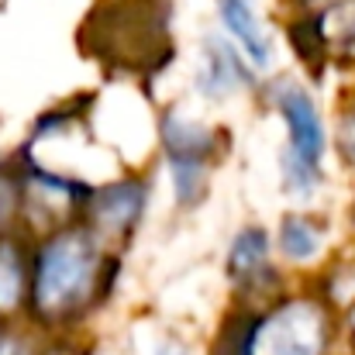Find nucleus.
I'll return each instance as SVG.
<instances>
[{"mask_svg": "<svg viewBox=\"0 0 355 355\" xmlns=\"http://www.w3.org/2000/svg\"><path fill=\"white\" fill-rule=\"evenodd\" d=\"M21 300V259L14 245H0V314L14 311Z\"/></svg>", "mask_w": 355, "mask_h": 355, "instance_id": "nucleus-9", "label": "nucleus"}, {"mask_svg": "<svg viewBox=\"0 0 355 355\" xmlns=\"http://www.w3.org/2000/svg\"><path fill=\"white\" fill-rule=\"evenodd\" d=\"M94 248L87 235L62 232L55 235L38 255L35 269V307L42 314H66L73 311L94 279Z\"/></svg>", "mask_w": 355, "mask_h": 355, "instance_id": "nucleus-1", "label": "nucleus"}, {"mask_svg": "<svg viewBox=\"0 0 355 355\" xmlns=\"http://www.w3.org/2000/svg\"><path fill=\"white\" fill-rule=\"evenodd\" d=\"M221 17H225L228 31L235 35V42L248 52V59L255 66H266L269 62V38L259 28L252 0H221Z\"/></svg>", "mask_w": 355, "mask_h": 355, "instance_id": "nucleus-4", "label": "nucleus"}, {"mask_svg": "<svg viewBox=\"0 0 355 355\" xmlns=\"http://www.w3.org/2000/svg\"><path fill=\"white\" fill-rule=\"evenodd\" d=\"M141 200H145V190H141L138 183H118V187H107V190L97 197V204H94V211H97V225H104L107 232H124V228L138 218Z\"/></svg>", "mask_w": 355, "mask_h": 355, "instance_id": "nucleus-5", "label": "nucleus"}, {"mask_svg": "<svg viewBox=\"0 0 355 355\" xmlns=\"http://www.w3.org/2000/svg\"><path fill=\"white\" fill-rule=\"evenodd\" d=\"M162 355H176V352H162Z\"/></svg>", "mask_w": 355, "mask_h": 355, "instance_id": "nucleus-14", "label": "nucleus"}, {"mask_svg": "<svg viewBox=\"0 0 355 355\" xmlns=\"http://www.w3.org/2000/svg\"><path fill=\"white\" fill-rule=\"evenodd\" d=\"M0 355H17V349H14V342L0 338Z\"/></svg>", "mask_w": 355, "mask_h": 355, "instance_id": "nucleus-13", "label": "nucleus"}, {"mask_svg": "<svg viewBox=\"0 0 355 355\" xmlns=\"http://www.w3.org/2000/svg\"><path fill=\"white\" fill-rule=\"evenodd\" d=\"M290 42H293V49L300 52V59L314 62V59L321 55V49H324V21H321V17H304V21H297V24L290 28Z\"/></svg>", "mask_w": 355, "mask_h": 355, "instance_id": "nucleus-10", "label": "nucleus"}, {"mask_svg": "<svg viewBox=\"0 0 355 355\" xmlns=\"http://www.w3.org/2000/svg\"><path fill=\"white\" fill-rule=\"evenodd\" d=\"M349 10H338V17H345V24H342V35L345 38H355V3H345Z\"/></svg>", "mask_w": 355, "mask_h": 355, "instance_id": "nucleus-12", "label": "nucleus"}, {"mask_svg": "<svg viewBox=\"0 0 355 355\" xmlns=\"http://www.w3.org/2000/svg\"><path fill=\"white\" fill-rule=\"evenodd\" d=\"M241 355H324V318L314 304H290L262 318L241 342Z\"/></svg>", "mask_w": 355, "mask_h": 355, "instance_id": "nucleus-2", "label": "nucleus"}, {"mask_svg": "<svg viewBox=\"0 0 355 355\" xmlns=\"http://www.w3.org/2000/svg\"><path fill=\"white\" fill-rule=\"evenodd\" d=\"M17 211V190H14V183L10 180H3L0 176V228L10 221V214Z\"/></svg>", "mask_w": 355, "mask_h": 355, "instance_id": "nucleus-11", "label": "nucleus"}, {"mask_svg": "<svg viewBox=\"0 0 355 355\" xmlns=\"http://www.w3.org/2000/svg\"><path fill=\"white\" fill-rule=\"evenodd\" d=\"M266 248H269L266 232H259V228H245V232L235 238V245H232V272L245 276V272H252L255 266H262Z\"/></svg>", "mask_w": 355, "mask_h": 355, "instance_id": "nucleus-7", "label": "nucleus"}, {"mask_svg": "<svg viewBox=\"0 0 355 355\" xmlns=\"http://www.w3.org/2000/svg\"><path fill=\"white\" fill-rule=\"evenodd\" d=\"M166 145H169V155L173 162L183 159V162H204V155L211 152V135L190 121H166Z\"/></svg>", "mask_w": 355, "mask_h": 355, "instance_id": "nucleus-6", "label": "nucleus"}, {"mask_svg": "<svg viewBox=\"0 0 355 355\" xmlns=\"http://www.w3.org/2000/svg\"><path fill=\"white\" fill-rule=\"evenodd\" d=\"M276 104H279V114L290 131V155H293V169H297V173H290V180H293V187H311L318 176L314 169L324 152V128L318 118V107L297 87H286Z\"/></svg>", "mask_w": 355, "mask_h": 355, "instance_id": "nucleus-3", "label": "nucleus"}, {"mask_svg": "<svg viewBox=\"0 0 355 355\" xmlns=\"http://www.w3.org/2000/svg\"><path fill=\"white\" fill-rule=\"evenodd\" d=\"M279 241H283V252H286L290 259L304 262V259H311V255L318 252L321 235H318V228H314L311 221H304V218H286Z\"/></svg>", "mask_w": 355, "mask_h": 355, "instance_id": "nucleus-8", "label": "nucleus"}]
</instances>
